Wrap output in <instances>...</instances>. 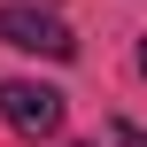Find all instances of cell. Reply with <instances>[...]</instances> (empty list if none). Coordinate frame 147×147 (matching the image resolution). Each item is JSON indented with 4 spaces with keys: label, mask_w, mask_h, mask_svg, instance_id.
<instances>
[{
    "label": "cell",
    "mask_w": 147,
    "mask_h": 147,
    "mask_svg": "<svg viewBox=\"0 0 147 147\" xmlns=\"http://www.w3.org/2000/svg\"><path fill=\"white\" fill-rule=\"evenodd\" d=\"M0 124H8L16 140H54V132L70 124V93H54V85H39V78H8V85H0Z\"/></svg>",
    "instance_id": "obj_1"
},
{
    "label": "cell",
    "mask_w": 147,
    "mask_h": 147,
    "mask_svg": "<svg viewBox=\"0 0 147 147\" xmlns=\"http://www.w3.org/2000/svg\"><path fill=\"white\" fill-rule=\"evenodd\" d=\"M0 39L23 47V54H47V62H70V54H78L70 23H62L54 8H31V0H8V8H0Z\"/></svg>",
    "instance_id": "obj_2"
},
{
    "label": "cell",
    "mask_w": 147,
    "mask_h": 147,
    "mask_svg": "<svg viewBox=\"0 0 147 147\" xmlns=\"http://www.w3.org/2000/svg\"><path fill=\"white\" fill-rule=\"evenodd\" d=\"M109 140H116V147H147V132H140V124H124V116H116V124H109Z\"/></svg>",
    "instance_id": "obj_3"
},
{
    "label": "cell",
    "mask_w": 147,
    "mask_h": 147,
    "mask_svg": "<svg viewBox=\"0 0 147 147\" xmlns=\"http://www.w3.org/2000/svg\"><path fill=\"white\" fill-rule=\"evenodd\" d=\"M140 78H147V39H140Z\"/></svg>",
    "instance_id": "obj_4"
},
{
    "label": "cell",
    "mask_w": 147,
    "mask_h": 147,
    "mask_svg": "<svg viewBox=\"0 0 147 147\" xmlns=\"http://www.w3.org/2000/svg\"><path fill=\"white\" fill-rule=\"evenodd\" d=\"M78 147H85V140H78Z\"/></svg>",
    "instance_id": "obj_5"
}]
</instances>
